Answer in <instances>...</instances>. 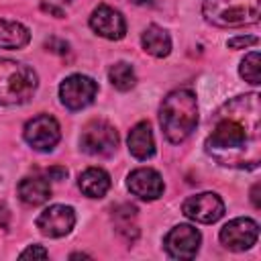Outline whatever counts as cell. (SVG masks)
<instances>
[{"label": "cell", "mask_w": 261, "mask_h": 261, "mask_svg": "<svg viewBox=\"0 0 261 261\" xmlns=\"http://www.w3.org/2000/svg\"><path fill=\"white\" fill-rule=\"evenodd\" d=\"M204 147L218 165L257 169L261 161L259 94H245L228 100L214 114L212 130Z\"/></svg>", "instance_id": "6da1fadb"}, {"label": "cell", "mask_w": 261, "mask_h": 261, "mask_svg": "<svg viewBox=\"0 0 261 261\" xmlns=\"http://www.w3.org/2000/svg\"><path fill=\"white\" fill-rule=\"evenodd\" d=\"M159 122L169 143H184L198 124V100L192 90L169 92L159 106Z\"/></svg>", "instance_id": "7a4b0ae2"}, {"label": "cell", "mask_w": 261, "mask_h": 261, "mask_svg": "<svg viewBox=\"0 0 261 261\" xmlns=\"http://www.w3.org/2000/svg\"><path fill=\"white\" fill-rule=\"evenodd\" d=\"M39 86L37 71L14 59H0V104H24L33 98Z\"/></svg>", "instance_id": "3957f363"}, {"label": "cell", "mask_w": 261, "mask_h": 261, "mask_svg": "<svg viewBox=\"0 0 261 261\" xmlns=\"http://www.w3.org/2000/svg\"><path fill=\"white\" fill-rule=\"evenodd\" d=\"M261 0H204L202 12L210 24L234 29L255 24L259 20Z\"/></svg>", "instance_id": "277c9868"}, {"label": "cell", "mask_w": 261, "mask_h": 261, "mask_svg": "<svg viewBox=\"0 0 261 261\" xmlns=\"http://www.w3.org/2000/svg\"><path fill=\"white\" fill-rule=\"evenodd\" d=\"M80 147L88 155L110 157L118 147V133L106 120H90L82 130Z\"/></svg>", "instance_id": "5b68a950"}, {"label": "cell", "mask_w": 261, "mask_h": 261, "mask_svg": "<svg viewBox=\"0 0 261 261\" xmlns=\"http://www.w3.org/2000/svg\"><path fill=\"white\" fill-rule=\"evenodd\" d=\"M24 141L41 153L53 151L55 145L61 139V130H59V122L51 116V114H37L35 118H31L24 124Z\"/></svg>", "instance_id": "8992f818"}, {"label": "cell", "mask_w": 261, "mask_h": 261, "mask_svg": "<svg viewBox=\"0 0 261 261\" xmlns=\"http://www.w3.org/2000/svg\"><path fill=\"white\" fill-rule=\"evenodd\" d=\"M98 94V84L82 73H73L69 77H65L59 86V98L61 104L69 110H82L86 106H90L94 102Z\"/></svg>", "instance_id": "52a82bcc"}, {"label": "cell", "mask_w": 261, "mask_h": 261, "mask_svg": "<svg viewBox=\"0 0 261 261\" xmlns=\"http://www.w3.org/2000/svg\"><path fill=\"white\" fill-rule=\"evenodd\" d=\"M181 212L190 220H196V222H202V224H212V222L222 218L224 202L220 200L218 194L204 192V194H196V196H190L188 200H184Z\"/></svg>", "instance_id": "ba28073f"}, {"label": "cell", "mask_w": 261, "mask_h": 261, "mask_svg": "<svg viewBox=\"0 0 261 261\" xmlns=\"http://www.w3.org/2000/svg\"><path fill=\"white\" fill-rule=\"evenodd\" d=\"M200 241L202 237L198 228L192 224H177L165 234L163 247L173 259H194L200 249Z\"/></svg>", "instance_id": "9c48e42d"}, {"label": "cell", "mask_w": 261, "mask_h": 261, "mask_svg": "<svg viewBox=\"0 0 261 261\" xmlns=\"http://www.w3.org/2000/svg\"><path fill=\"white\" fill-rule=\"evenodd\" d=\"M73 224H75V212L71 206L65 204H53L37 216V228L41 230V234L51 239L65 237L67 232H71Z\"/></svg>", "instance_id": "30bf717a"}, {"label": "cell", "mask_w": 261, "mask_h": 261, "mask_svg": "<svg viewBox=\"0 0 261 261\" xmlns=\"http://www.w3.org/2000/svg\"><path fill=\"white\" fill-rule=\"evenodd\" d=\"M220 243L230 251H247L257 243L259 224L253 218H234L220 228Z\"/></svg>", "instance_id": "8fae6325"}, {"label": "cell", "mask_w": 261, "mask_h": 261, "mask_svg": "<svg viewBox=\"0 0 261 261\" xmlns=\"http://www.w3.org/2000/svg\"><path fill=\"white\" fill-rule=\"evenodd\" d=\"M90 29L108 41H118L126 33V22L118 10H114L112 6L100 4L98 8H94L90 16Z\"/></svg>", "instance_id": "7c38bea8"}, {"label": "cell", "mask_w": 261, "mask_h": 261, "mask_svg": "<svg viewBox=\"0 0 261 261\" xmlns=\"http://www.w3.org/2000/svg\"><path fill=\"white\" fill-rule=\"evenodd\" d=\"M126 188L133 196L141 200H157L163 194V179L161 175L151 167H139L128 173Z\"/></svg>", "instance_id": "4fadbf2b"}, {"label": "cell", "mask_w": 261, "mask_h": 261, "mask_svg": "<svg viewBox=\"0 0 261 261\" xmlns=\"http://www.w3.org/2000/svg\"><path fill=\"white\" fill-rule=\"evenodd\" d=\"M126 143H128V151H130V155H133L135 159L145 161V159L153 157V153H155V139H153L151 124H149L147 120L137 122V124L130 128Z\"/></svg>", "instance_id": "5bb4252c"}, {"label": "cell", "mask_w": 261, "mask_h": 261, "mask_svg": "<svg viewBox=\"0 0 261 261\" xmlns=\"http://www.w3.org/2000/svg\"><path fill=\"white\" fill-rule=\"evenodd\" d=\"M77 186L88 198H102L110 190V175L100 167H88L80 173Z\"/></svg>", "instance_id": "9a60e30c"}, {"label": "cell", "mask_w": 261, "mask_h": 261, "mask_svg": "<svg viewBox=\"0 0 261 261\" xmlns=\"http://www.w3.org/2000/svg\"><path fill=\"white\" fill-rule=\"evenodd\" d=\"M18 198L27 206H41L51 198V186L45 177H24L18 184Z\"/></svg>", "instance_id": "2e32d148"}, {"label": "cell", "mask_w": 261, "mask_h": 261, "mask_svg": "<svg viewBox=\"0 0 261 261\" xmlns=\"http://www.w3.org/2000/svg\"><path fill=\"white\" fill-rule=\"evenodd\" d=\"M141 45L153 57H167L171 51V37L165 29L157 24H149L141 35Z\"/></svg>", "instance_id": "e0dca14e"}, {"label": "cell", "mask_w": 261, "mask_h": 261, "mask_svg": "<svg viewBox=\"0 0 261 261\" xmlns=\"http://www.w3.org/2000/svg\"><path fill=\"white\" fill-rule=\"evenodd\" d=\"M31 41V31L16 22L0 18V49H22Z\"/></svg>", "instance_id": "ac0fdd59"}, {"label": "cell", "mask_w": 261, "mask_h": 261, "mask_svg": "<svg viewBox=\"0 0 261 261\" xmlns=\"http://www.w3.org/2000/svg\"><path fill=\"white\" fill-rule=\"evenodd\" d=\"M108 80H110V84H112L116 90H120V92H128V90L135 88V84H137L135 69H133L128 63H124V61L114 63V65L108 69Z\"/></svg>", "instance_id": "d6986e66"}, {"label": "cell", "mask_w": 261, "mask_h": 261, "mask_svg": "<svg viewBox=\"0 0 261 261\" xmlns=\"http://www.w3.org/2000/svg\"><path fill=\"white\" fill-rule=\"evenodd\" d=\"M259 65H261V57L257 51H251L245 55V59L241 61V67H239V73L245 82L257 86L261 84V75H259Z\"/></svg>", "instance_id": "ffe728a7"}, {"label": "cell", "mask_w": 261, "mask_h": 261, "mask_svg": "<svg viewBox=\"0 0 261 261\" xmlns=\"http://www.w3.org/2000/svg\"><path fill=\"white\" fill-rule=\"evenodd\" d=\"M18 257H20V259H47L49 253H47V249H43L41 245H31V247H27Z\"/></svg>", "instance_id": "44dd1931"}, {"label": "cell", "mask_w": 261, "mask_h": 261, "mask_svg": "<svg viewBox=\"0 0 261 261\" xmlns=\"http://www.w3.org/2000/svg\"><path fill=\"white\" fill-rule=\"evenodd\" d=\"M257 43V37H245V35H241V37H232V39H228V47L230 49H245V47H249V45H255Z\"/></svg>", "instance_id": "7402d4cb"}, {"label": "cell", "mask_w": 261, "mask_h": 261, "mask_svg": "<svg viewBox=\"0 0 261 261\" xmlns=\"http://www.w3.org/2000/svg\"><path fill=\"white\" fill-rule=\"evenodd\" d=\"M47 175L51 177V179H65L67 177V169L65 167H51V169H47Z\"/></svg>", "instance_id": "603a6c76"}, {"label": "cell", "mask_w": 261, "mask_h": 261, "mask_svg": "<svg viewBox=\"0 0 261 261\" xmlns=\"http://www.w3.org/2000/svg\"><path fill=\"white\" fill-rule=\"evenodd\" d=\"M8 222H10V212L6 210V206H0V226L6 228Z\"/></svg>", "instance_id": "cb8c5ba5"}, {"label": "cell", "mask_w": 261, "mask_h": 261, "mask_svg": "<svg viewBox=\"0 0 261 261\" xmlns=\"http://www.w3.org/2000/svg\"><path fill=\"white\" fill-rule=\"evenodd\" d=\"M251 200H253V206H255V208H261V200H259V184L253 186V190H251Z\"/></svg>", "instance_id": "d4e9b609"}, {"label": "cell", "mask_w": 261, "mask_h": 261, "mask_svg": "<svg viewBox=\"0 0 261 261\" xmlns=\"http://www.w3.org/2000/svg\"><path fill=\"white\" fill-rule=\"evenodd\" d=\"M65 2H69V0H65Z\"/></svg>", "instance_id": "484cf974"}]
</instances>
